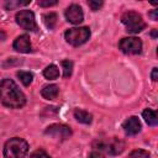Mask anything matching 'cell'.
Wrapping results in <instances>:
<instances>
[{
	"instance_id": "cell-9",
	"label": "cell",
	"mask_w": 158,
	"mask_h": 158,
	"mask_svg": "<svg viewBox=\"0 0 158 158\" xmlns=\"http://www.w3.org/2000/svg\"><path fill=\"white\" fill-rule=\"evenodd\" d=\"M64 15H65L67 21L70 22V23H74V25H79V23L83 22V20H84L83 10H81V7H80L79 5H77V4L70 5V6L65 10Z\"/></svg>"
},
{
	"instance_id": "cell-17",
	"label": "cell",
	"mask_w": 158,
	"mask_h": 158,
	"mask_svg": "<svg viewBox=\"0 0 158 158\" xmlns=\"http://www.w3.org/2000/svg\"><path fill=\"white\" fill-rule=\"evenodd\" d=\"M17 77L20 78V80L22 81V84L23 85H30L31 84V81H32V79H33V75H32V73H30V72H17Z\"/></svg>"
},
{
	"instance_id": "cell-19",
	"label": "cell",
	"mask_w": 158,
	"mask_h": 158,
	"mask_svg": "<svg viewBox=\"0 0 158 158\" xmlns=\"http://www.w3.org/2000/svg\"><path fill=\"white\" fill-rule=\"evenodd\" d=\"M31 1H15V0H10L5 4V9L6 10H14V9H17L20 6H25V5H28Z\"/></svg>"
},
{
	"instance_id": "cell-11",
	"label": "cell",
	"mask_w": 158,
	"mask_h": 158,
	"mask_svg": "<svg viewBox=\"0 0 158 158\" xmlns=\"http://www.w3.org/2000/svg\"><path fill=\"white\" fill-rule=\"evenodd\" d=\"M14 49H16L17 52L21 53H30L31 52V42H30V37L27 35H21L19 36L12 44Z\"/></svg>"
},
{
	"instance_id": "cell-6",
	"label": "cell",
	"mask_w": 158,
	"mask_h": 158,
	"mask_svg": "<svg viewBox=\"0 0 158 158\" xmlns=\"http://www.w3.org/2000/svg\"><path fill=\"white\" fill-rule=\"evenodd\" d=\"M16 22L23 30L32 31V32L37 31V25H36L35 15L30 10H21L20 12H17L16 14Z\"/></svg>"
},
{
	"instance_id": "cell-24",
	"label": "cell",
	"mask_w": 158,
	"mask_h": 158,
	"mask_svg": "<svg viewBox=\"0 0 158 158\" xmlns=\"http://www.w3.org/2000/svg\"><path fill=\"white\" fill-rule=\"evenodd\" d=\"M89 158H106L105 154L102 152H99V151H93L90 154H89Z\"/></svg>"
},
{
	"instance_id": "cell-22",
	"label": "cell",
	"mask_w": 158,
	"mask_h": 158,
	"mask_svg": "<svg viewBox=\"0 0 158 158\" xmlns=\"http://www.w3.org/2000/svg\"><path fill=\"white\" fill-rule=\"evenodd\" d=\"M31 158H51L43 149H37L31 154Z\"/></svg>"
},
{
	"instance_id": "cell-7",
	"label": "cell",
	"mask_w": 158,
	"mask_h": 158,
	"mask_svg": "<svg viewBox=\"0 0 158 158\" xmlns=\"http://www.w3.org/2000/svg\"><path fill=\"white\" fill-rule=\"evenodd\" d=\"M118 48L126 54H138L142 51V41L137 37H126L120 41Z\"/></svg>"
},
{
	"instance_id": "cell-1",
	"label": "cell",
	"mask_w": 158,
	"mask_h": 158,
	"mask_svg": "<svg viewBox=\"0 0 158 158\" xmlns=\"http://www.w3.org/2000/svg\"><path fill=\"white\" fill-rule=\"evenodd\" d=\"M0 101L11 109H20L26 104V96L11 79L0 81Z\"/></svg>"
},
{
	"instance_id": "cell-8",
	"label": "cell",
	"mask_w": 158,
	"mask_h": 158,
	"mask_svg": "<svg viewBox=\"0 0 158 158\" xmlns=\"http://www.w3.org/2000/svg\"><path fill=\"white\" fill-rule=\"evenodd\" d=\"M46 135L51 136V137H54V138H58V139H67L72 136V130L70 127L65 126V125H62V123H54V125H51L46 128L44 131Z\"/></svg>"
},
{
	"instance_id": "cell-18",
	"label": "cell",
	"mask_w": 158,
	"mask_h": 158,
	"mask_svg": "<svg viewBox=\"0 0 158 158\" xmlns=\"http://www.w3.org/2000/svg\"><path fill=\"white\" fill-rule=\"evenodd\" d=\"M62 67H63V75L65 78L70 77L72 75V72H73V62L69 60V59L62 60Z\"/></svg>"
},
{
	"instance_id": "cell-2",
	"label": "cell",
	"mask_w": 158,
	"mask_h": 158,
	"mask_svg": "<svg viewBox=\"0 0 158 158\" xmlns=\"http://www.w3.org/2000/svg\"><path fill=\"white\" fill-rule=\"evenodd\" d=\"M93 148L95 151L102 152L104 154L117 156V154L123 152L125 142L116 138V137L107 138V139H96V141L93 142Z\"/></svg>"
},
{
	"instance_id": "cell-21",
	"label": "cell",
	"mask_w": 158,
	"mask_h": 158,
	"mask_svg": "<svg viewBox=\"0 0 158 158\" xmlns=\"http://www.w3.org/2000/svg\"><path fill=\"white\" fill-rule=\"evenodd\" d=\"M102 1L101 0H90V1H88V5L91 7V10L93 11H96V10H99L101 6H102Z\"/></svg>"
},
{
	"instance_id": "cell-15",
	"label": "cell",
	"mask_w": 158,
	"mask_h": 158,
	"mask_svg": "<svg viewBox=\"0 0 158 158\" xmlns=\"http://www.w3.org/2000/svg\"><path fill=\"white\" fill-rule=\"evenodd\" d=\"M43 22L46 25L47 28L49 30H53L56 27V23H57V14L54 12H47L43 15Z\"/></svg>"
},
{
	"instance_id": "cell-20",
	"label": "cell",
	"mask_w": 158,
	"mask_h": 158,
	"mask_svg": "<svg viewBox=\"0 0 158 158\" xmlns=\"http://www.w3.org/2000/svg\"><path fill=\"white\" fill-rule=\"evenodd\" d=\"M128 158H149V152L144 149H135L130 153Z\"/></svg>"
},
{
	"instance_id": "cell-27",
	"label": "cell",
	"mask_w": 158,
	"mask_h": 158,
	"mask_svg": "<svg viewBox=\"0 0 158 158\" xmlns=\"http://www.w3.org/2000/svg\"><path fill=\"white\" fill-rule=\"evenodd\" d=\"M152 36H153V37H157V30H153V31H152Z\"/></svg>"
},
{
	"instance_id": "cell-12",
	"label": "cell",
	"mask_w": 158,
	"mask_h": 158,
	"mask_svg": "<svg viewBox=\"0 0 158 158\" xmlns=\"http://www.w3.org/2000/svg\"><path fill=\"white\" fill-rule=\"evenodd\" d=\"M58 91H59V90H58V86L54 85V84H51V85L43 86V89L41 90V95H42L44 99H47V100H53V99L57 98Z\"/></svg>"
},
{
	"instance_id": "cell-26",
	"label": "cell",
	"mask_w": 158,
	"mask_h": 158,
	"mask_svg": "<svg viewBox=\"0 0 158 158\" xmlns=\"http://www.w3.org/2000/svg\"><path fill=\"white\" fill-rule=\"evenodd\" d=\"M157 12H158V10H153L152 12H149V16L154 20V21H157L158 20V16H157Z\"/></svg>"
},
{
	"instance_id": "cell-16",
	"label": "cell",
	"mask_w": 158,
	"mask_h": 158,
	"mask_svg": "<svg viewBox=\"0 0 158 158\" xmlns=\"http://www.w3.org/2000/svg\"><path fill=\"white\" fill-rule=\"evenodd\" d=\"M43 75L47 79H57L59 77V69L57 68V65L54 64H49L44 70H43Z\"/></svg>"
},
{
	"instance_id": "cell-5",
	"label": "cell",
	"mask_w": 158,
	"mask_h": 158,
	"mask_svg": "<svg viewBox=\"0 0 158 158\" xmlns=\"http://www.w3.org/2000/svg\"><path fill=\"white\" fill-rule=\"evenodd\" d=\"M65 41L72 46H80L85 43L90 37V30L88 27H74L69 28L64 33Z\"/></svg>"
},
{
	"instance_id": "cell-25",
	"label": "cell",
	"mask_w": 158,
	"mask_h": 158,
	"mask_svg": "<svg viewBox=\"0 0 158 158\" xmlns=\"http://www.w3.org/2000/svg\"><path fill=\"white\" fill-rule=\"evenodd\" d=\"M151 78H152L153 81H157V80H158V69H157V68H153L152 74H151Z\"/></svg>"
},
{
	"instance_id": "cell-10",
	"label": "cell",
	"mask_w": 158,
	"mask_h": 158,
	"mask_svg": "<svg viewBox=\"0 0 158 158\" xmlns=\"http://www.w3.org/2000/svg\"><path fill=\"white\" fill-rule=\"evenodd\" d=\"M122 127H123L126 135L133 136V135H137V133L141 131V122H139L138 117L131 116V117H128V118L123 122Z\"/></svg>"
},
{
	"instance_id": "cell-14",
	"label": "cell",
	"mask_w": 158,
	"mask_h": 158,
	"mask_svg": "<svg viewBox=\"0 0 158 158\" xmlns=\"http://www.w3.org/2000/svg\"><path fill=\"white\" fill-rule=\"evenodd\" d=\"M143 118L144 121L149 125V126H157L158 123V116H157V112L152 109H146L143 111Z\"/></svg>"
},
{
	"instance_id": "cell-13",
	"label": "cell",
	"mask_w": 158,
	"mask_h": 158,
	"mask_svg": "<svg viewBox=\"0 0 158 158\" xmlns=\"http://www.w3.org/2000/svg\"><path fill=\"white\" fill-rule=\"evenodd\" d=\"M74 117L77 118L78 122L85 123V125H89V123H91V121H93L91 114H89L88 111H84V110H79V109H77V110L74 111Z\"/></svg>"
},
{
	"instance_id": "cell-23",
	"label": "cell",
	"mask_w": 158,
	"mask_h": 158,
	"mask_svg": "<svg viewBox=\"0 0 158 158\" xmlns=\"http://www.w3.org/2000/svg\"><path fill=\"white\" fill-rule=\"evenodd\" d=\"M38 5L40 6H42V7H49V6H54V5H57V1L56 0H41V1H38Z\"/></svg>"
},
{
	"instance_id": "cell-4",
	"label": "cell",
	"mask_w": 158,
	"mask_h": 158,
	"mask_svg": "<svg viewBox=\"0 0 158 158\" xmlns=\"http://www.w3.org/2000/svg\"><path fill=\"white\" fill-rule=\"evenodd\" d=\"M121 21L126 26V28H127L126 31L130 33H138V32L143 31L146 27V23L142 20V16L135 11L125 12L121 17Z\"/></svg>"
},
{
	"instance_id": "cell-3",
	"label": "cell",
	"mask_w": 158,
	"mask_h": 158,
	"mask_svg": "<svg viewBox=\"0 0 158 158\" xmlns=\"http://www.w3.org/2000/svg\"><path fill=\"white\" fill-rule=\"evenodd\" d=\"M28 144L25 139L15 137L9 139L4 146V158H25Z\"/></svg>"
},
{
	"instance_id": "cell-28",
	"label": "cell",
	"mask_w": 158,
	"mask_h": 158,
	"mask_svg": "<svg viewBox=\"0 0 158 158\" xmlns=\"http://www.w3.org/2000/svg\"><path fill=\"white\" fill-rule=\"evenodd\" d=\"M0 38H1V41H4V40H5V35H4L2 32H0Z\"/></svg>"
}]
</instances>
